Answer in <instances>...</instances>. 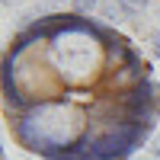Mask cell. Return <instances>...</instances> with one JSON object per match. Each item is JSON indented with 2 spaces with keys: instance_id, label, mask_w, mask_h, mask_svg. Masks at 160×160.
I'll use <instances>...</instances> for the list:
<instances>
[{
  "instance_id": "cell-1",
  "label": "cell",
  "mask_w": 160,
  "mask_h": 160,
  "mask_svg": "<svg viewBox=\"0 0 160 160\" xmlns=\"http://www.w3.org/2000/svg\"><path fill=\"white\" fill-rule=\"evenodd\" d=\"M3 122L38 160H131L160 122L141 48L83 13H45L3 48Z\"/></svg>"
}]
</instances>
